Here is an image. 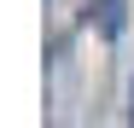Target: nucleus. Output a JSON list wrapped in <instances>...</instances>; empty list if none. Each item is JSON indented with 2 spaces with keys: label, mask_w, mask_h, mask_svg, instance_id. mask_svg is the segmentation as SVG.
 Segmentation results:
<instances>
[{
  "label": "nucleus",
  "mask_w": 134,
  "mask_h": 128,
  "mask_svg": "<svg viewBox=\"0 0 134 128\" xmlns=\"http://www.w3.org/2000/svg\"><path fill=\"white\" fill-rule=\"evenodd\" d=\"M99 29L105 35H122V0H99Z\"/></svg>",
  "instance_id": "obj_1"
}]
</instances>
